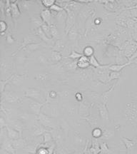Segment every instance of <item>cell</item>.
<instances>
[{
	"label": "cell",
	"mask_w": 137,
	"mask_h": 154,
	"mask_svg": "<svg viewBox=\"0 0 137 154\" xmlns=\"http://www.w3.org/2000/svg\"><path fill=\"white\" fill-rule=\"evenodd\" d=\"M33 79L40 85V88L49 89L54 79V75L47 69L36 71L32 74Z\"/></svg>",
	"instance_id": "cell-2"
},
{
	"label": "cell",
	"mask_w": 137,
	"mask_h": 154,
	"mask_svg": "<svg viewBox=\"0 0 137 154\" xmlns=\"http://www.w3.org/2000/svg\"><path fill=\"white\" fill-rule=\"evenodd\" d=\"M8 29V25L7 22L4 20H1L0 22V32H1V36H4V33H6Z\"/></svg>",
	"instance_id": "cell-47"
},
{
	"label": "cell",
	"mask_w": 137,
	"mask_h": 154,
	"mask_svg": "<svg viewBox=\"0 0 137 154\" xmlns=\"http://www.w3.org/2000/svg\"><path fill=\"white\" fill-rule=\"evenodd\" d=\"M6 41L8 44H12L15 41L14 38L12 36V34H11V32H7V37H6Z\"/></svg>",
	"instance_id": "cell-54"
},
{
	"label": "cell",
	"mask_w": 137,
	"mask_h": 154,
	"mask_svg": "<svg viewBox=\"0 0 137 154\" xmlns=\"http://www.w3.org/2000/svg\"><path fill=\"white\" fill-rule=\"evenodd\" d=\"M43 108L46 109L41 110V112L52 118H60L62 115H64L61 105L59 104V103H47L46 102Z\"/></svg>",
	"instance_id": "cell-5"
},
{
	"label": "cell",
	"mask_w": 137,
	"mask_h": 154,
	"mask_svg": "<svg viewBox=\"0 0 137 154\" xmlns=\"http://www.w3.org/2000/svg\"><path fill=\"white\" fill-rule=\"evenodd\" d=\"M100 148H101V154H111L113 152L110 150V148L108 147V145L106 143L101 142L100 144Z\"/></svg>",
	"instance_id": "cell-44"
},
{
	"label": "cell",
	"mask_w": 137,
	"mask_h": 154,
	"mask_svg": "<svg viewBox=\"0 0 137 154\" xmlns=\"http://www.w3.org/2000/svg\"><path fill=\"white\" fill-rule=\"evenodd\" d=\"M135 23H136V22L134 21V19L131 18V17H129L127 19V27L129 29H133Z\"/></svg>",
	"instance_id": "cell-53"
},
{
	"label": "cell",
	"mask_w": 137,
	"mask_h": 154,
	"mask_svg": "<svg viewBox=\"0 0 137 154\" xmlns=\"http://www.w3.org/2000/svg\"><path fill=\"white\" fill-rule=\"evenodd\" d=\"M15 118L25 125L30 121V115L26 111L17 110L15 112Z\"/></svg>",
	"instance_id": "cell-27"
},
{
	"label": "cell",
	"mask_w": 137,
	"mask_h": 154,
	"mask_svg": "<svg viewBox=\"0 0 137 154\" xmlns=\"http://www.w3.org/2000/svg\"><path fill=\"white\" fill-rule=\"evenodd\" d=\"M13 65L14 64L11 59L4 57L2 54L1 58V77L7 76V78L13 74Z\"/></svg>",
	"instance_id": "cell-11"
},
{
	"label": "cell",
	"mask_w": 137,
	"mask_h": 154,
	"mask_svg": "<svg viewBox=\"0 0 137 154\" xmlns=\"http://www.w3.org/2000/svg\"><path fill=\"white\" fill-rule=\"evenodd\" d=\"M37 154H49V150L47 149L46 148H41L38 149V150L36 151Z\"/></svg>",
	"instance_id": "cell-56"
},
{
	"label": "cell",
	"mask_w": 137,
	"mask_h": 154,
	"mask_svg": "<svg viewBox=\"0 0 137 154\" xmlns=\"http://www.w3.org/2000/svg\"><path fill=\"white\" fill-rule=\"evenodd\" d=\"M136 58H137V49L136 51H135L134 54L131 56V57L129 59V62H133V61H134Z\"/></svg>",
	"instance_id": "cell-58"
},
{
	"label": "cell",
	"mask_w": 137,
	"mask_h": 154,
	"mask_svg": "<svg viewBox=\"0 0 137 154\" xmlns=\"http://www.w3.org/2000/svg\"><path fill=\"white\" fill-rule=\"evenodd\" d=\"M82 56H84V55H83V54H82V53H79V52H77V51L72 50L71 51V54H70L69 57H68V58H69V59H73V60H79V59H80Z\"/></svg>",
	"instance_id": "cell-48"
},
{
	"label": "cell",
	"mask_w": 137,
	"mask_h": 154,
	"mask_svg": "<svg viewBox=\"0 0 137 154\" xmlns=\"http://www.w3.org/2000/svg\"><path fill=\"white\" fill-rule=\"evenodd\" d=\"M24 97L29 98L38 102H46V92L40 87L29 86L24 90Z\"/></svg>",
	"instance_id": "cell-3"
},
{
	"label": "cell",
	"mask_w": 137,
	"mask_h": 154,
	"mask_svg": "<svg viewBox=\"0 0 137 154\" xmlns=\"http://www.w3.org/2000/svg\"><path fill=\"white\" fill-rule=\"evenodd\" d=\"M41 40L40 39V38H39L36 34L33 33L26 35V36L23 38V40H22V43H21L20 47L12 54V57H15L20 51H22L24 48H25L27 46H28V45L31 44H36V43H39L41 42Z\"/></svg>",
	"instance_id": "cell-10"
},
{
	"label": "cell",
	"mask_w": 137,
	"mask_h": 154,
	"mask_svg": "<svg viewBox=\"0 0 137 154\" xmlns=\"http://www.w3.org/2000/svg\"><path fill=\"white\" fill-rule=\"evenodd\" d=\"M82 92L84 94V98L89 103L92 108L94 106H96L97 103L101 102V93L97 92V91H93V90H91L89 89L85 90V91H82Z\"/></svg>",
	"instance_id": "cell-12"
},
{
	"label": "cell",
	"mask_w": 137,
	"mask_h": 154,
	"mask_svg": "<svg viewBox=\"0 0 137 154\" xmlns=\"http://www.w3.org/2000/svg\"><path fill=\"white\" fill-rule=\"evenodd\" d=\"M49 9H50V11L52 12H54L57 13V14H59V13L62 12H64L65 11L64 8L62 5H59V4H57V2H56L55 4H54V5L52 6Z\"/></svg>",
	"instance_id": "cell-46"
},
{
	"label": "cell",
	"mask_w": 137,
	"mask_h": 154,
	"mask_svg": "<svg viewBox=\"0 0 137 154\" xmlns=\"http://www.w3.org/2000/svg\"><path fill=\"white\" fill-rule=\"evenodd\" d=\"M96 106L98 111L99 116L101 118V121L103 123H104L106 126L109 124L110 122V114L109 108L106 106L105 104H103L102 102H99L96 104Z\"/></svg>",
	"instance_id": "cell-14"
},
{
	"label": "cell",
	"mask_w": 137,
	"mask_h": 154,
	"mask_svg": "<svg viewBox=\"0 0 137 154\" xmlns=\"http://www.w3.org/2000/svg\"><path fill=\"white\" fill-rule=\"evenodd\" d=\"M41 29L43 30V32H44L46 35L48 36L49 38H52V35H51V29H50V27H49V24H47L44 23V24L41 27Z\"/></svg>",
	"instance_id": "cell-50"
},
{
	"label": "cell",
	"mask_w": 137,
	"mask_h": 154,
	"mask_svg": "<svg viewBox=\"0 0 137 154\" xmlns=\"http://www.w3.org/2000/svg\"><path fill=\"white\" fill-rule=\"evenodd\" d=\"M34 57V62H36V64H38L41 67L47 68L49 66L52 64L50 62V59H49V54H47L44 51L38 52Z\"/></svg>",
	"instance_id": "cell-16"
},
{
	"label": "cell",
	"mask_w": 137,
	"mask_h": 154,
	"mask_svg": "<svg viewBox=\"0 0 137 154\" xmlns=\"http://www.w3.org/2000/svg\"><path fill=\"white\" fill-rule=\"evenodd\" d=\"M29 78L27 73H24L22 74H13L11 76V80L9 84L12 86H17V87H21L24 84L25 81H27Z\"/></svg>",
	"instance_id": "cell-17"
},
{
	"label": "cell",
	"mask_w": 137,
	"mask_h": 154,
	"mask_svg": "<svg viewBox=\"0 0 137 154\" xmlns=\"http://www.w3.org/2000/svg\"><path fill=\"white\" fill-rule=\"evenodd\" d=\"M36 119L44 127L47 128V129L54 130L58 128L59 123L57 119L44 114L42 112H41L40 114L36 117Z\"/></svg>",
	"instance_id": "cell-9"
},
{
	"label": "cell",
	"mask_w": 137,
	"mask_h": 154,
	"mask_svg": "<svg viewBox=\"0 0 137 154\" xmlns=\"http://www.w3.org/2000/svg\"><path fill=\"white\" fill-rule=\"evenodd\" d=\"M118 83H119V81H117L116 83H114L111 86V87L109 89H108L107 91H104L101 94V102H102L103 104L106 106L108 108H109V98L111 96V93L114 91L115 89V87L117 86Z\"/></svg>",
	"instance_id": "cell-25"
},
{
	"label": "cell",
	"mask_w": 137,
	"mask_h": 154,
	"mask_svg": "<svg viewBox=\"0 0 137 154\" xmlns=\"http://www.w3.org/2000/svg\"><path fill=\"white\" fill-rule=\"evenodd\" d=\"M122 75V71L118 72V71H110L109 82L113 81V80H119L121 78Z\"/></svg>",
	"instance_id": "cell-41"
},
{
	"label": "cell",
	"mask_w": 137,
	"mask_h": 154,
	"mask_svg": "<svg viewBox=\"0 0 137 154\" xmlns=\"http://www.w3.org/2000/svg\"><path fill=\"white\" fill-rule=\"evenodd\" d=\"M82 119L85 120L92 129L97 127H99V118H97L96 116L92 114V111H91L90 113H89L87 116L84 117V118H82Z\"/></svg>",
	"instance_id": "cell-28"
},
{
	"label": "cell",
	"mask_w": 137,
	"mask_h": 154,
	"mask_svg": "<svg viewBox=\"0 0 137 154\" xmlns=\"http://www.w3.org/2000/svg\"><path fill=\"white\" fill-rule=\"evenodd\" d=\"M19 1H14L12 2H10L11 6V16H12V19L14 23V29H17V19L20 17L22 12H21L20 6L18 4Z\"/></svg>",
	"instance_id": "cell-20"
},
{
	"label": "cell",
	"mask_w": 137,
	"mask_h": 154,
	"mask_svg": "<svg viewBox=\"0 0 137 154\" xmlns=\"http://www.w3.org/2000/svg\"><path fill=\"white\" fill-rule=\"evenodd\" d=\"M63 114L68 118H74L79 114V103L76 101H71L66 103H60Z\"/></svg>",
	"instance_id": "cell-6"
},
{
	"label": "cell",
	"mask_w": 137,
	"mask_h": 154,
	"mask_svg": "<svg viewBox=\"0 0 137 154\" xmlns=\"http://www.w3.org/2000/svg\"><path fill=\"white\" fill-rule=\"evenodd\" d=\"M1 102L20 105L24 103V99L14 91L5 90L3 93H1Z\"/></svg>",
	"instance_id": "cell-8"
},
{
	"label": "cell",
	"mask_w": 137,
	"mask_h": 154,
	"mask_svg": "<svg viewBox=\"0 0 137 154\" xmlns=\"http://www.w3.org/2000/svg\"><path fill=\"white\" fill-rule=\"evenodd\" d=\"M29 22L30 28H31V32H36L38 29L41 28L42 27V25L44 24V21L42 20V19L41 17L40 13L39 14L36 13V14H34L30 16Z\"/></svg>",
	"instance_id": "cell-18"
},
{
	"label": "cell",
	"mask_w": 137,
	"mask_h": 154,
	"mask_svg": "<svg viewBox=\"0 0 137 154\" xmlns=\"http://www.w3.org/2000/svg\"><path fill=\"white\" fill-rule=\"evenodd\" d=\"M78 61L82 62H89V58L85 57V56H82V57H81Z\"/></svg>",
	"instance_id": "cell-57"
},
{
	"label": "cell",
	"mask_w": 137,
	"mask_h": 154,
	"mask_svg": "<svg viewBox=\"0 0 137 154\" xmlns=\"http://www.w3.org/2000/svg\"><path fill=\"white\" fill-rule=\"evenodd\" d=\"M40 15L42 20L45 24L50 25L52 19V13L49 9H43L40 12Z\"/></svg>",
	"instance_id": "cell-31"
},
{
	"label": "cell",
	"mask_w": 137,
	"mask_h": 154,
	"mask_svg": "<svg viewBox=\"0 0 137 154\" xmlns=\"http://www.w3.org/2000/svg\"><path fill=\"white\" fill-rule=\"evenodd\" d=\"M11 143H12V146L16 150H20V149H22L23 150L25 147L27 146L28 143L27 142V141L25 139H22V138H20V139H17V140H13L11 141Z\"/></svg>",
	"instance_id": "cell-34"
},
{
	"label": "cell",
	"mask_w": 137,
	"mask_h": 154,
	"mask_svg": "<svg viewBox=\"0 0 137 154\" xmlns=\"http://www.w3.org/2000/svg\"><path fill=\"white\" fill-rule=\"evenodd\" d=\"M111 86H112V85H111ZM111 86H109V83H103L101 82V81H98V80L94 79L92 81V83L89 85V89L102 94L103 92H104V91L109 89L111 87Z\"/></svg>",
	"instance_id": "cell-19"
},
{
	"label": "cell",
	"mask_w": 137,
	"mask_h": 154,
	"mask_svg": "<svg viewBox=\"0 0 137 154\" xmlns=\"http://www.w3.org/2000/svg\"><path fill=\"white\" fill-rule=\"evenodd\" d=\"M49 59H50L51 64H53L62 62V61L63 60L64 57L63 55H62V52H60V51H54L51 49L50 53H49Z\"/></svg>",
	"instance_id": "cell-30"
},
{
	"label": "cell",
	"mask_w": 137,
	"mask_h": 154,
	"mask_svg": "<svg viewBox=\"0 0 137 154\" xmlns=\"http://www.w3.org/2000/svg\"><path fill=\"white\" fill-rule=\"evenodd\" d=\"M102 136H101V140H111L115 136V129L111 127H104L102 128Z\"/></svg>",
	"instance_id": "cell-29"
},
{
	"label": "cell",
	"mask_w": 137,
	"mask_h": 154,
	"mask_svg": "<svg viewBox=\"0 0 137 154\" xmlns=\"http://www.w3.org/2000/svg\"><path fill=\"white\" fill-rule=\"evenodd\" d=\"M25 99H26L27 102L28 107L29 108L31 113H32V114L35 115L36 117H37L40 114L43 106H44V104H46V102H36V101L33 100V99H29V98H25Z\"/></svg>",
	"instance_id": "cell-15"
},
{
	"label": "cell",
	"mask_w": 137,
	"mask_h": 154,
	"mask_svg": "<svg viewBox=\"0 0 137 154\" xmlns=\"http://www.w3.org/2000/svg\"><path fill=\"white\" fill-rule=\"evenodd\" d=\"M114 154H118V153H114ZM128 154H129V153H128Z\"/></svg>",
	"instance_id": "cell-59"
},
{
	"label": "cell",
	"mask_w": 137,
	"mask_h": 154,
	"mask_svg": "<svg viewBox=\"0 0 137 154\" xmlns=\"http://www.w3.org/2000/svg\"><path fill=\"white\" fill-rule=\"evenodd\" d=\"M66 44H67V42L64 41L63 39H62V38L55 40V44H54L53 47H52L51 49L54 51H60V52H62V51L65 49V47H66Z\"/></svg>",
	"instance_id": "cell-35"
},
{
	"label": "cell",
	"mask_w": 137,
	"mask_h": 154,
	"mask_svg": "<svg viewBox=\"0 0 137 154\" xmlns=\"http://www.w3.org/2000/svg\"><path fill=\"white\" fill-rule=\"evenodd\" d=\"M64 8L65 12L66 13V19L65 22V28L64 32L66 33V35L67 34L69 30L76 24V14L74 11L71 10V9L67 7V6H63Z\"/></svg>",
	"instance_id": "cell-13"
},
{
	"label": "cell",
	"mask_w": 137,
	"mask_h": 154,
	"mask_svg": "<svg viewBox=\"0 0 137 154\" xmlns=\"http://www.w3.org/2000/svg\"><path fill=\"white\" fill-rule=\"evenodd\" d=\"M59 95V103H66L75 100L76 91L67 84L61 85L57 90Z\"/></svg>",
	"instance_id": "cell-4"
},
{
	"label": "cell",
	"mask_w": 137,
	"mask_h": 154,
	"mask_svg": "<svg viewBox=\"0 0 137 154\" xmlns=\"http://www.w3.org/2000/svg\"><path fill=\"white\" fill-rule=\"evenodd\" d=\"M111 64H103L102 66L99 68H93L94 74V79L98 80L103 83H109V66Z\"/></svg>",
	"instance_id": "cell-7"
},
{
	"label": "cell",
	"mask_w": 137,
	"mask_h": 154,
	"mask_svg": "<svg viewBox=\"0 0 137 154\" xmlns=\"http://www.w3.org/2000/svg\"><path fill=\"white\" fill-rule=\"evenodd\" d=\"M129 12L131 18H137V8H131V9H129Z\"/></svg>",
	"instance_id": "cell-55"
},
{
	"label": "cell",
	"mask_w": 137,
	"mask_h": 154,
	"mask_svg": "<svg viewBox=\"0 0 137 154\" xmlns=\"http://www.w3.org/2000/svg\"><path fill=\"white\" fill-rule=\"evenodd\" d=\"M66 36H67L68 39L71 42H73V44L75 42V41L77 40L78 36H79V29H78L76 24L69 30V32H68Z\"/></svg>",
	"instance_id": "cell-32"
},
{
	"label": "cell",
	"mask_w": 137,
	"mask_h": 154,
	"mask_svg": "<svg viewBox=\"0 0 137 154\" xmlns=\"http://www.w3.org/2000/svg\"><path fill=\"white\" fill-rule=\"evenodd\" d=\"M89 63L91 64V66L93 67V68H99L103 65V64H100L99 62V61L97 60L94 55L89 58Z\"/></svg>",
	"instance_id": "cell-43"
},
{
	"label": "cell",
	"mask_w": 137,
	"mask_h": 154,
	"mask_svg": "<svg viewBox=\"0 0 137 154\" xmlns=\"http://www.w3.org/2000/svg\"><path fill=\"white\" fill-rule=\"evenodd\" d=\"M49 27H50L52 38L55 40H57L61 38V35H60L58 27H57V24L52 23L50 25H49Z\"/></svg>",
	"instance_id": "cell-37"
},
{
	"label": "cell",
	"mask_w": 137,
	"mask_h": 154,
	"mask_svg": "<svg viewBox=\"0 0 137 154\" xmlns=\"http://www.w3.org/2000/svg\"><path fill=\"white\" fill-rule=\"evenodd\" d=\"M47 131H49V129L46 128L45 127L42 126L39 121H37V119H35L32 123V126H31V132H32V135L35 137H38L44 134Z\"/></svg>",
	"instance_id": "cell-22"
},
{
	"label": "cell",
	"mask_w": 137,
	"mask_h": 154,
	"mask_svg": "<svg viewBox=\"0 0 137 154\" xmlns=\"http://www.w3.org/2000/svg\"><path fill=\"white\" fill-rule=\"evenodd\" d=\"M133 63V62H128L127 63L124 64H111L109 66V70L112 71H118L120 72L124 69L125 67L128 66Z\"/></svg>",
	"instance_id": "cell-36"
},
{
	"label": "cell",
	"mask_w": 137,
	"mask_h": 154,
	"mask_svg": "<svg viewBox=\"0 0 137 154\" xmlns=\"http://www.w3.org/2000/svg\"><path fill=\"white\" fill-rule=\"evenodd\" d=\"M46 102L47 103H59L58 91L51 89L46 91Z\"/></svg>",
	"instance_id": "cell-26"
},
{
	"label": "cell",
	"mask_w": 137,
	"mask_h": 154,
	"mask_svg": "<svg viewBox=\"0 0 137 154\" xmlns=\"http://www.w3.org/2000/svg\"><path fill=\"white\" fill-rule=\"evenodd\" d=\"M35 34H36L37 35L39 38H40L41 41L45 43V44H47L49 48L52 49V48L53 47L54 44H55V40L53 39L52 38H49L48 36H47V35L44 34V32H43V30L41 29V28L38 29L35 32Z\"/></svg>",
	"instance_id": "cell-24"
},
{
	"label": "cell",
	"mask_w": 137,
	"mask_h": 154,
	"mask_svg": "<svg viewBox=\"0 0 137 154\" xmlns=\"http://www.w3.org/2000/svg\"><path fill=\"white\" fill-rule=\"evenodd\" d=\"M120 118L114 128L122 126H131L137 131V93L129 92L127 96V102L122 104Z\"/></svg>",
	"instance_id": "cell-1"
},
{
	"label": "cell",
	"mask_w": 137,
	"mask_h": 154,
	"mask_svg": "<svg viewBox=\"0 0 137 154\" xmlns=\"http://www.w3.org/2000/svg\"><path fill=\"white\" fill-rule=\"evenodd\" d=\"M34 1H19L18 4L20 6V9L21 12H23V11H27L29 10V7L31 6V4H33Z\"/></svg>",
	"instance_id": "cell-39"
},
{
	"label": "cell",
	"mask_w": 137,
	"mask_h": 154,
	"mask_svg": "<svg viewBox=\"0 0 137 154\" xmlns=\"http://www.w3.org/2000/svg\"><path fill=\"white\" fill-rule=\"evenodd\" d=\"M121 139L123 141V143L124 144V145H125L126 148H127V150L128 152L131 149H132V148L134 147L136 144V141L131 140V139H129V138L122 137Z\"/></svg>",
	"instance_id": "cell-38"
},
{
	"label": "cell",
	"mask_w": 137,
	"mask_h": 154,
	"mask_svg": "<svg viewBox=\"0 0 137 154\" xmlns=\"http://www.w3.org/2000/svg\"><path fill=\"white\" fill-rule=\"evenodd\" d=\"M5 128H6V130H7L8 139H9L10 141L17 140V139H20V138H22L21 137V135L19 131H16L15 129H14V128L10 127V126H9L8 125Z\"/></svg>",
	"instance_id": "cell-33"
},
{
	"label": "cell",
	"mask_w": 137,
	"mask_h": 154,
	"mask_svg": "<svg viewBox=\"0 0 137 154\" xmlns=\"http://www.w3.org/2000/svg\"><path fill=\"white\" fill-rule=\"evenodd\" d=\"M92 108L89 103L84 98L82 102L79 103V115L80 116L81 118L87 116L90 113Z\"/></svg>",
	"instance_id": "cell-23"
},
{
	"label": "cell",
	"mask_w": 137,
	"mask_h": 154,
	"mask_svg": "<svg viewBox=\"0 0 137 154\" xmlns=\"http://www.w3.org/2000/svg\"><path fill=\"white\" fill-rule=\"evenodd\" d=\"M43 138H44V140H43V144H48V143H51L53 140V136L52 134H51L49 131H47V132L44 133L43 134Z\"/></svg>",
	"instance_id": "cell-45"
},
{
	"label": "cell",
	"mask_w": 137,
	"mask_h": 154,
	"mask_svg": "<svg viewBox=\"0 0 137 154\" xmlns=\"http://www.w3.org/2000/svg\"><path fill=\"white\" fill-rule=\"evenodd\" d=\"M62 62H63L65 69L68 74L74 73L78 69V60H73V59H69V58H64Z\"/></svg>",
	"instance_id": "cell-21"
},
{
	"label": "cell",
	"mask_w": 137,
	"mask_h": 154,
	"mask_svg": "<svg viewBox=\"0 0 137 154\" xmlns=\"http://www.w3.org/2000/svg\"><path fill=\"white\" fill-rule=\"evenodd\" d=\"M102 128L101 127H97L92 129V136L93 137V139H101V136H102Z\"/></svg>",
	"instance_id": "cell-42"
},
{
	"label": "cell",
	"mask_w": 137,
	"mask_h": 154,
	"mask_svg": "<svg viewBox=\"0 0 137 154\" xmlns=\"http://www.w3.org/2000/svg\"><path fill=\"white\" fill-rule=\"evenodd\" d=\"M77 67L78 69H87L90 68L91 64L89 62H82L78 61Z\"/></svg>",
	"instance_id": "cell-51"
},
{
	"label": "cell",
	"mask_w": 137,
	"mask_h": 154,
	"mask_svg": "<svg viewBox=\"0 0 137 154\" xmlns=\"http://www.w3.org/2000/svg\"><path fill=\"white\" fill-rule=\"evenodd\" d=\"M84 99V94H83L82 91H76V92L75 94L76 102L78 103H80V102H82Z\"/></svg>",
	"instance_id": "cell-52"
},
{
	"label": "cell",
	"mask_w": 137,
	"mask_h": 154,
	"mask_svg": "<svg viewBox=\"0 0 137 154\" xmlns=\"http://www.w3.org/2000/svg\"><path fill=\"white\" fill-rule=\"evenodd\" d=\"M56 2L57 1L55 0H44V1H41V3L45 7V9H50Z\"/></svg>",
	"instance_id": "cell-49"
},
{
	"label": "cell",
	"mask_w": 137,
	"mask_h": 154,
	"mask_svg": "<svg viewBox=\"0 0 137 154\" xmlns=\"http://www.w3.org/2000/svg\"><path fill=\"white\" fill-rule=\"evenodd\" d=\"M83 55L85 56V57L90 58L92 56H94V49L92 46H87L84 48L83 49Z\"/></svg>",
	"instance_id": "cell-40"
}]
</instances>
